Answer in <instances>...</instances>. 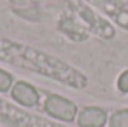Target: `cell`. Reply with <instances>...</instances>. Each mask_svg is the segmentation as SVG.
I'll return each instance as SVG.
<instances>
[{
    "label": "cell",
    "mask_w": 128,
    "mask_h": 127,
    "mask_svg": "<svg viewBox=\"0 0 128 127\" xmlns=\"http://www.w3.org/2000/svg\"><path fill=\"white\" fill-rule=\"evenodd\" d=\"M45 111L51 117L61 121H73L78 112V108L73 102L58 94H51L45 100Z\"/></svg>",
    "instance_id": "cell-1"
},
{
    "label": "cell",
    "mask_w": 128,
    "mask_h": 127,
    "mask_svg": "<svg viewBox=\"0 0 128 127\" xmlns=\"http://www.w3.org/2000/svg\"><path fill=\"white\" fill-rule=\"evenodd\" d=\"M10 94H12V99L15 102H18L20 105L27 106V108H32V106H34L39 102V93H37V90L33 85H30L28 82H24V81L16 82L12 87Z\"/></svg>",
    "instance_id": "cell-2"
},
{
    "label": "cell",
    "mask_w": 128,
    "mask_h": 127,
    "mask_svg": "<svg viewBox=\"0 0 128 127\" xmlns=\"http://www.w3.org/2000/svg\"><path fill=\"white\" fill-rule=\"evenodd\" d=\"M107 121V114L104 109L97 106L84 108L78 115L79 127H103Z\"/></svg>",
    "instance_id": "cell-3"
},
{
    "label": "cell",
    "mask_w": 128,
    "mask_h": 127,
    "mask_svg": "<svg viewBox=\"0 0 128 127\" xmlns=\"http://www.w3.org/2000/svg\"><path fill=\"white\" fill-rule=\"evenodd\" d=\"M110 127H128V109L116 111L109 121Z\"/></svg>",
    "instance_id": "cell-4"
},
{
    "label": "cell",
    "mask_w": 128,
    "mask_h": 127,
    "mask_svg": "<svg viewBox=\"0 0 128 127\" xmlns=\"http://www.w3.org/2000/svg\"><path fill=\"white\" fill-rule=\"evenodd\" d=\"M10 87H12V76L8 72H4L3 69H0V91L4 93Z\"/></svg>",
    "instance_id": "cell-5"
},
{
    "label": "cell",
    "mask_w": 128,
    "mask_h": 127,
    "mask_svg": "<svg viewBox=\"0 0 128 127\" xmlns=\"http://www.w3.org/2000/svg\"><path fill=\"white\" fill-rule=\"evenodd\" d=\"M118 88L121 93H128V70L122 72L118 78Z\"/></svg>",
    "instance_id": "cell-6"
},
{
    "label": "cell",
    "mask_w": 128,
    "mask_h": 127,
    "mask_svg": "<svg viewBox=\"0 0 128 127\" xmlns=\"http://www.w3.org/2000/svg\"><path fill=\"white\" fill-rule=\"evenodd\" d=\"M127 29H128V27H127Z\"/></svg>",
    "instance_id": "cell-7"
}]
</instances>
